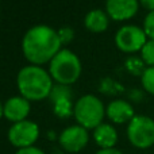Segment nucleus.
Listing matches in <instances>:
<instances>
[{"instance_id":"nucleus-1","label":"nucleus","mask_w":154,"mask_h":154,"mask_svg":"<svg viewBox=\"0 0 154 154\" xmlns=\"http://www.w3.org/2000/svg\"><path fill=\"white\" fill-rule=\"evenodd\" d=\"M61 39L57 31L49 26H35L26 32L23 38V53L34 65L51 61L61 50Z\"/></svg>"},{"instance_id":"nucleus-2","label":"nucleus","mask_w":154,"mask_h":154,"mask_svg":"<svg viewBox=\"0 0 154 154\" xmlns=\"http://www.w3.org/2000/svg\"><path fill=\"white\" fill-rule=\"evenodd\" d=\"M18 88L27 100H42L50 95L51 76L37 65L26 66L18 75Z\"/></svg>"},{"instance_id":"nucleus-3","label":"nucleus","mask_w":154,"mask_h":154,"mask_svg":"<svg viewBox=\"0 0 154 154\" xmlns=\"http://www.w3.org/2000/svg\"><path fill=\"white\" fill-rule=\"evenodd\" d=\"M81 73V64L75 53L62 49L50 61V76L60 84H73Z\"/></svg>"},{"instance_id":"nucleus-4","label":"nucleus","mask_w":154,"mask_h":154,"mask_svg":"<svg viewBox=\"0 0 154 154\" xmlns=\"http://www.w3.org/2000/svg\"><path fill=\"white\" fill-rule=\"evenodd\" d=\"M75 118L84 128H96L104 118V106L93 95H85L77 100L75 106Z\"/></svg>"},{"instance_id":"nucleus-5","label":"nucleus","mask_w":154,"mask_h":154,"mask_svg":"<svg viewBox=\"0 0 154 154\" xmlns=\"http://www.w3.org/2000/svg\"><path fill=\"white\" fill-rule=\"evenodd\" d=\"M127 137L131 145L138 149H147L154 145V120L145 115L131 119L127 127Z\"/></svg>"},{"instance_id":"nucleus-6","label":"nucleus","mask_w":154,"mask_h":154,"mask_svg":"<svg viewBox=\"0 0 154 154\" xmlns=\"http://www.w3.org/2000/svg\"><path fill=\"white\" fill-rule=\"evenodd\" d=\"M146 32L137 26H125L116 32V46L125 53H134L142 50L146 41Z\"/></svg>"},{"instance_id":"nucleus-7","label":"nucleus","mask_w":154,"mask_h":154,"mask_svg":"<svg viewBox=\"0 0 154 154\" xmlns=\"http://www.w3.org/2000/svg\"><path fill=\"white\" fill-rule=\"evenodd\" d=\"M38 135H39V128L34 122H30V120H22V122L15 123L8 131L10 142L19 149L32 146Z\"/></svg>"},{"instance_id":"nucleus-8","label":"nucleus","mask_w":154,"mask_h":154,"mask_svg":"<svg viewBox=\"0 0 154 154\" xmlns=\"http://www.w3.org/2000/svg\"><path fill=\"white\" fill-rule=\"evenodd\" d=\"M88 131L82 126H70L60 135V143L66 152L77 153L88 143Z\"/></svg>"},{"instance_id":"nucleus-9","label":"nucleus","mask_w":154,"mask_h":154,"mask_svg":"<svg viewBox=\"0 0 154 154\" xmlns=\"http://www.w3.org/2000/svg\"><path fill=\"white\" fill-rule=\"evenodd\" d=\"M106 10L114 20H126L137 14L138 0H107Z\"/></svg>"},{"instance_id":"nucleus-10","label":"nucleus","mask_w":154,"mask_h":154,"mask_svg":"<svg viewBox=\"0 0 154 154\" xmlns=\"http://www.w3.org/2000/svg\"><path fill=\"white\" fill-rule=\"evenodd\" d=\"M30 112V103L24 97H11L3 106V115L11 122H22L26 120V116Z\"/></svg>"},{"instance_id":"nucleus-11","label":"nucleus","mask_w":154,"mask_h":154,"mask_svg":"<svg viewBox=\"0 0 154 154\" xmlns=\"http://www.w3.org/2000/svg\"><path fill=\"white\" fill-rule=\"evenodd\" d=\"M107 116L115 123L131 122L134 118V109L127 101L114 100L107 107Z\"/></svg>"},{"instance_id":"nucleus-12","label":"nucleus","mask_w":154,"mask_h":154,"mask_svg":"<svg viewBox=\"0 0 154 154\" xmlns=\"http://www.w3.org/2000/svg\"><path fill=\"white\" fill-rule=\"evenodd\" d=\"M96 143L103 149H112L115 143L118 142V134L116 130L111 125H100L99 127L95 128L93 133Z\"/></svg>"},{"instance_id":"nucleus-13","label":"nucleus","mask_w":154,"mask_h":154,"mask_svg":"<svg viewBox=\"0 0 154 154\" xmlns=\"http://www.w3.org/2000/svg\"><path fill=\"white\" fill-rule=\"evenodd\" d=\"M85 27L92 32H103L108 27V16L101 10H93L85 16Z\"/></svg>"},{"instance_id":"nucleus-14","label":"nucleus","mask_w":154,"mask_h":154,"mask_svg":"<svg viewBox=\"0 0 154 154\" xmlns=\"http://www.w3.org/2000/svg\"><path fill=\"white\" fill-rule=\"evenodd\" d=\"M141 53H142V60L145 61V64L154 66V39H150L145 43Z\"/></svg>"},{"instance_id":"nucleus-15","label":"nucleus","mask_w":154,"mask_h":154,"mask_svg":"<svg viewBox=\"0 0 154 154\" xmlns=\"http://www.w3.org/2000/svg\"><path fill=\"white\" fill-rule=\"evenodd\" d=\"M142 84L149 93L154 95V66L147 68L142 73Z\"/></svg>"},{"instance_id":"nucleus-16","label":"nucleus","mask_w":154,"mask_h":154,"mask_svg":"<svg viewBox=\"0 0 154 154\" xmlns=\"http://www.w3.org/2000/svg\"><path fill=\"white\" fill-rule=\"evenodd\" d=\"M143 31L150 39H154V11H150L147 14L143 23Z\"/></svg>"},{"instance_id":"nucleus-17","label":"nucleus","mask_w":154,"mask_h":154,"mask_svg":"<svg viewBox=\"0 0 154 154\" xmlns=\"http://www.w3.org/2000/svg\"><path fill=\"white\" fill-rule=\"evenodd\" d=\"M58 35H60V39H61L62 43H68L73 38V32L70 29H61Z\"/></svg>"},{"instance_id":"nucleus-18","label":"nucleus","mask_w":154,"mask_h":154,"mask_svg":"<svg viewBox=\"0 0 154 154\" xmlns=\"http://www.w3.org/2000/svg\"><path fill=\"white\" fill-rule=\"evenodd\" d=\"M16 154H45L41 149L34 146H30V147H24V149H19Z\"/></svg>"},{"instance_id":"nucleus-19","label":"nucleus","mask_w":154,"mask_h":154,"mask_svg":"<svg viewBox=\"0 0 154 154\" xmlns=\"http://www.w3.org/2000/svg\"><path fill=\"white\" fill-rule=\"evenodd\" d=\"M141 4L149 11H154V0H141Z\"/></svg>"},{"instance_id":"nucleus-20","label":"nucleus","mask_w":154,"mask_h":154,"mask_svg":"<svg viewBox=\"0 0 154 154\" xmlns=\"http://www.w3.org/2000/svg\"><path fill=\"white\" fill-rule=\"evenodd\" d=\"M96 154H123V153L112 147V149H101L100 152H97Z\"/></svg>"},{"instance_id":"nucleus-21","label":"nucleus","mask_w":154,"mask_h":154,"mask_svg":"<svg viewBox=\"0 0 154 154\" xmlns=\"http://www.w3.org/2000/svg\"><path fill=\"white\" fill-rule=\"evenodd\" d=\"M3 116V106H2V103H0V118Z\"/></svg>"}]
</instances>
